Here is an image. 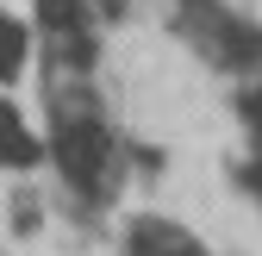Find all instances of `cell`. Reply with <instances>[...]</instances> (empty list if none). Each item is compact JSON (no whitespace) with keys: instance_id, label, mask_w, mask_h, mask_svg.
<instances>
[{"instance_id":"cell-1","label":"cell","mask_w":262,"mask_h":256,"mask_svg":"<svg viewBox=\"0 0 262 256\" xmlns=\"http://www.w3.org/2000/svg\"><path fill=\"white\" fill-rule=\"evenodd\" d=\"M237 119H244V132H250V156H262V75H250L244 88H237Z\"/></svg>"},{"instance_id":"cell-2","label":"cell","mask_w":262,"mask_h":256,"mask_svg":"<svg viewBox=\"0 0 262 256\" xmlns=\"http://www.w3.org/2000/svg\"><path fill=\"white\" fill-rule=\"evenodd\" d=\"M94 13H125V0H88Z\"/></svg>"}]
</instances>
